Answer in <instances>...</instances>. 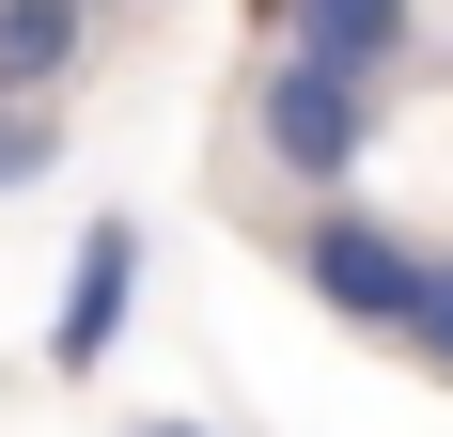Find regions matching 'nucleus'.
Returning <instances> with one entry per match:
<instances>
[{"label":"nucleus","mask_w":453,"mask_h":437,"mask_svg":"<svg viewBox=\"0 0 453 437\" xmlns=\"http://www.w3.org/2000/svg\"><path fill=\"white\" fill-rule=\"evenodd\" d=\"M94 16H126V0H94Z\"/></svg>","instance_id":"9"},{"label":"nucleus","mask_w":453,"mask_h":437,"mask_svg":"<svg viewBox=\"0 0 453 437\" xmlns=\"http://www.w3.org/2000/svg\"><path fill=\"white\" fill-rule=\"evenodd\" d=\"M94 63V0H0V94H63Z\"/></svg>","instance_id":"5"},{"label":"nucleus","mask_w":453,"mask_h":437,"mask_svg":"<svg viewBox=\"0 0 453 437\" xmlns=\"http://www.w3.org/2000/svg\"><path fill=\"white\" fill-rule=\"evenodd\" d=\"M63 172V94H0V203Z\"/></svg>","instance_id":"6"},{"label":"nucleus","mask_w":453,"mask_h":437,"mask_svg":"<svg viewBox=\"0 0 453 437\" xmlns=\"http://www.w3.org/2000/svg\"><path fill=\"white\" fill-rule=\"evenodd\" d=\"M126 437H203V422H126Z\"/></svg>","instance_id":"8"},{"label":"nucleus","mask_w":453,"mask_h":437,"mask_svg":"<svg viewBox=\"0 0 453 437\" xmlns=\"http://www.w3.org/2000/svg\"><path fill=\"white\" fill-rule=\"evenodd\" d=\"M126 312H141V218H94L63 265V312H47V375H94L126 344Z\"/></svg>","instance_id":"3"},{"label":"nucleus","mask_w":453,"mask_h":437,"mask_svg":"<svg viewBox=\"0 0 453 437\" xmlns=\"http://www.w3.org/2000/svg\"><path fill=\"white\" fill-rule=\"evenodd\" d=\"M407 359H422V375H453V250L422 265V312H407Z\"/></svg>","instance_id":"7"},{"label":"nucleus","mask_w":453,"mask_h":437,"mask_svg":"<svg viewBox=\"0 0 453 437\" xmlns=\"http://www.w3.org/2000/svg\"><path fill=\"white\" fill-rule=\"evenodd\" d=\"M375 110H391V79H360V63H328V47H297V32H281L266 63H250V172H266V188H297V203L360 188Z\"/></svg>","instance_id":"1"},{"label":"nucleus","mask_w":453,"mask_h":437,"mask_svg":"<svg viewBox=\"0 0 453 437\" xmlns=\"http://www.w3.org/2000/svg\"><path fill=\"white\" fill-rule=\"evenodd\" d=\"M281 265L313 281V312H344L360 344H407V312H422V234L407 218H375L360 188H328V203H297V234H281Z\"/></svg>","instance_id":"2"},{"label":"nucleus","mask_w":453,"mask_h":437,"mask_svg":"<svg viewBox=\"0 0 453 437\" xmlns=\"http://www.w3.org/2000/svg\"><path fill=\"white\" fill-rule=\"evenodd\" d=\"M281 32L328 47V63H360V79H391V63L422 47V0H281Z\"/></svg>","instance_id":"4"}]
</instances>
